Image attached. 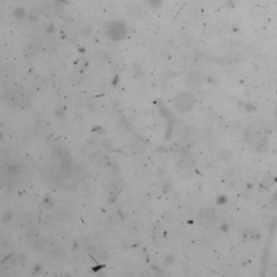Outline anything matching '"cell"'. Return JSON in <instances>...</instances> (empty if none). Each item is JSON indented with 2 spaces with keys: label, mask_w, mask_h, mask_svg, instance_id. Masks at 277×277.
Here are the masks:
<instances>
[{
  "label": "cell",
  "mask_w": 277,
  "mask_h": 277,
  "mask_svg": "<svg viewBox=\"0 0 277 277\" xmlns=\"http://www.w3.org/2000/svg\"><path fill=\"white\" fill-rule=\"evenodd\" d=\"M7 101L10 105L15 107H24L28 103V98L26 94L21 93L20 91L18 92H10L8 93V96H6Z\"/></svg>",
  "instance_id": "2"
},
{
  "label": "cell",
  "mask_w": 277,
  "mask_h": 277,
  "mask_svg": "<svg viewBox=\"0 0 277 277\" xmlns=\"http://www.w3.org/2000/svg\"><path fill=\"white\" fill-rule=\"evenodd\" d=\"M198 221L205 227H211L215 221V215L208 209H202L198 213Z\"/></svg>",
  "instance_id": "3"
},
{
  "label": "cell",
  "mask_w": 277,
  "mask_h": 277,
  "mask_svg": "<svg viewBox=\"0 0 277 277\" xmlns=\"http://www.w3.org/2000/svg\"><path fill=\"white\" fill-rule=\"evenodd\" d=\"M194 103H195V100H194L193 96L189 93H185V92L177 94L173 100V105H174L175 108L180 112H183V113L192 109V107L194 106Z\"/></svg>",
  "instance_id": "1"
}]
</instances>
